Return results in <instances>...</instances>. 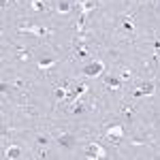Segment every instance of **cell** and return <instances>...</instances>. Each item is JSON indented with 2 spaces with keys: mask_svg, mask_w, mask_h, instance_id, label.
I'll use <instances>...</instances> for the list:
<instances>
[{
  "mask_svg": "<svg viewBox=\"0 0 160 160\" xmlns=\"http://www.w3.org/2000/svg\"><path fill=\"white\" fill-rule=\"evenodd\" d=\"M102 71H105V62L94 60V62H90V64H86V66L81 68V75H83V77H98Z\"/></svg>",
  "mask_w": 160,
  "mask_h": 160,
  "instance_id": "obj_1",
  "label": "cell"
},
{
  "mask_svg": "<svg viewBox=\"0 0 160 160\" xmlns=\"http://www.w3.org/2000/svg\"><path fill=\"white\" fill-rule=\"evenodd\" d=\"M105 135H107L109 141L120 143L124 137H126V132H124V126H122V124H115V126H109V128H107V132H105Z\"/></svg>",
  "mask_w": 160,
  "mask_h": 160,
  "instance_id": "obj_2",
  "label": "cell"
},
{
  "mask_svg": "<svg viewBox=\"0 0 160 160\" xmlns=\"http://www.w3.org/2000/svg\"><path fill=\"white\" fill-rule=\"evenodd\" d=\"M86 156H88V158H92V160H98V158H105V156H107V152L100 148L98 143H90L88 149H86Z\"/></svg>",
  "mask_w": 160,
  "mask_h": 160,
  "instance_id": "obj_3",
  "label": "cell"
},
{
  "mask_svg": "<svg viewBox=\"0 0 160 160\" xmlns=\"http://www.w3.org/2000/svg\"><path fill=\"white\" fill-rule=\"evenodd\" d=\"M154 92H156V83L154 81H145V83H141V86L137 88L132 94L135 96H152Z\"/></svg>",
  "mask_w": 160,
  "mask_h": 160,
  "instance_id": "obj_4",
  "label": "cell"
},
{
  "mask_svg": "<svg viewBox=\"0 0 160 160\" xmlns=\"http://www.w3.org/2000/svg\"><path fill=\"white\" fill-rule=\"evenodd\" d=\"M19 32H30V34H34V37H43V34H47V30H45V28H41V26H34V24L22 26V28H19Z\"/></svg>",
  "mask_w": 160,
  "mask_h": 160,
  "instance_id": "obj_5",
  "label": "cell"
},
{
  "mask_svg": "<svg viewBox=\"0 0 160 160\" xmlns=\"http://www.w3.org/2000/svg\"><path fill=\"white\" fill-rule=\"evenodd\" d=\"M105 86L109 88V90H120L124 86V79L122 77H115V75H109L107 79H105Z\"/></svg>",
  "mask_w": 160,
  "mask_h": 160,
  "instance_id": "obj_6",
  "label": "cell"
},
{
  "mask_svg": "<svg viewBox=\"0 0 160 160\" xmlns=\"http://www.w3.org/2000/svg\"><path fill=\"white\" fill-rule=\"evenodd\" d=\"M2 158H9V160L22 158V148H17V145H11V148H7L4 152H2Z\"/></svg>",
  "mask_w": 160,
  "mask_h": 160,
  "instance_id": "obj_7",
  "label": "cell"
},
{
  "mask_svg": "<svg viewBox=\"0 0 160 160\" xmlns=\"http://www.w3.org/2000/svg\"><path fill=\"white\" fill-rule=\"evenodd\" d=\"M75 58H90V51L83 45V37H79L77 45H75Z\"/></svg>",
  "mask_w": 160,
  "mask_h": 160,
  "instance_id": "obj_8",
  "label": "cell"
},
{
  "mask_svg": "<svg viewBox=\"0 0 160 160\" xmlns=\"http://www.w3.org/2000/svg\"><path fill=\"white\" fill-rule=\"evenodd\" d=\"M58 143H60L62 148H73L75 145V137L73 135H68V132H60V135H58Z\"/></svg>",
  "mask_w": 160,
  "mask_h": 160,
  "instance_id": "obj_9",
  "label": "cell"
},
{
  "mask_svg": "<svg viewBox=\"0 0 160 160\" xmlns=\"http://www.w3.org/2000/svg\"><path fill=\"white\" fill-rule=\"evenodd\" d=\"M53 94H56V98L58 100H66L68 98V86H60V83H56V88H53Z\"/></svg>",
  "mask_w": 160,
  "mask_h": 160,
  "instance_id": "obj_10",
  "label": "cell"
},
{
  "mask_svg": "<svg viewBox=\"0 0 160 160\" xmlns=\"http://www.w3.org/2000/svg\"><path fill=\"white\" fill-rule=\"evenodd\" d=\"M122 26H124V30H126L128 34H132V32H135V22H132V15H124Z\"/></svg>",
  "mask_w": 160,
  "mask_h": 160,
  "instance_id": "obj_11",
  "label": "cell"
},
{
  "mask_svg": "<svg viewBox=\"0 0 160 160\" xmlns=\"http://www.w3.org/2000/svg\"><path fill=\"white\" fill-rule=\"evenodd\" d=\"M79 7H81V15L88 17V13L94 11V2L92 0H79Z\"/></svg>",
  "mask_w": 160,
  "mask_h": 160,
  "instance_id": "obj_12",
  "label": "cell"
},
{
  "mask_svg": "<svg viewBox=\"0 0 160 160\" xmlns=\"http://www.w3.org/2000/svg\"><path fill=\"white\" fill-rule=\"evenodd\" d=\"M58 13H62V15H68L71 13V2H66V0H58Z\"/></svg>",
  "mask_w": 160,
  "mask_h": 160,
  "instance_id": "obj_13",
  "label": "cell"
},
{
  "mask_svg": "<svg viewBox=\"0 0 160 160\" xmlns=\"http://www.w3.org/2000/svg\"><path fill=\"white\" fill-rule=\"evenodd\" d=\"M56 58H45V60L38 62V68H43V71H47V68H51V66H56Z\"/></svg>",
  "mask_w": 160,
  "mask_h": 160,
  "instance_id": "obj_14",
  "label": "cell"
},
{
  "mask_svg": "<svg viewBox=\"0 0 160 160\" xmlns=\"http://www.w3.org/2000/svg\"><path fill=\"white\" fill-rule=\"evenodd\" d=\"M30 4H32V11H37V13L45 11V2H43V0H32Z\"/></svg>",
  "mask_w": 160,
  "mask_h": 160,
  "instance_id": "obj_15",
  "label": "cell"
},
{
  "mask_svg": "<svg viewBox=\"0 0 160 160\" xmlns=\"http://www.w3.org/2000/svg\"><path fill=\"white\" fill-rule=\"evenodd\" d=\"M122 115L126 118V120H132V107H130V105H124L122 107Z\"/></svg>",
  "mask_w": 160,
  "mask_h": 160,
  "instance_id": "obj_16",
  "label": "cell"
},
{
  "mask_svg": "<svg viewBox=\"0 0 160 160\" xmlns=\"http://www.w3.org/2000/svg\"><path fill=\"white\" fill-rule=\"evenodd\" d=\"M49 141H51L49 135H38V137H37V143H38V145H47Z\"/></svg>",
  "mask_w": 160,
  "mask_h": 160,
  "instance_id": "obj_17",
  "label": "cell"
},
{
  "mask_svg": "<svg viewBox=\"0 0 160 160\" xmlns=\"http://www.w3.org/2000/svg\"><path fill=\"white\" fill-rule=\"evenodd\" d=\"M120 77H122L124 81H128V79L132 77V73H130V68H128V66H124L122 71H120Z\"/></svg>",
  "mask_w": 160,
  "mask_h": 160,
  "instance_id": "obj_18",
  "label": "cell"
},
{
  "mask_svg": "<svg viewBox=\"0 0 160 160\" xmlns=\"http://www.w3.org/2000/svg\"><path fill=\"white\" fill-rule=\"evenodd\" d=\"M154 56H156V60H160V38L154 41Z\"/></svg>",
  "mask_w": 160,
  "mask_h": 160,
  "instance_id": "obj_19",
  "label": "cell"
},
{
  "mask_svg": "<svg viewBox=\"0 0 160 160\" xmlns=\"http://www.w3.org/2000/svg\"><path fill=\"white\" fill-rule=\"evenodd\" d=\"M17 58H19V60H28L30 56H28V51H26V49H17Z\"/></svg>",
  "mask_w": 160,
  "mask_h": 160,
  "instance_id": "obj_20",
  "label": "cell"
},
{
  "mask_svg": "<svg viewBox=\"0 0 160 160\" xmlns=\"http://www.w3.org/2000/svg\"><path fill=\"white\" fill-rule=\"evenodd\" d=\"M15 86H17V88H26V81H22V79H17V81H15Z\"/></svg>",
  "mask_w": 160,
  "mask_h": 160,
  "instance_id": "obj_21",
  "label": "cell"
},
{
  "mask_svg": "<svg viewBox=\"0 0 160 160\" xmlns=\"http://www.w3.org/2000/svg\"><path fill=\"white\" fill-rule=\"evenodd\" d=\"M7 4H9V0H2V7H7Z\"/></svg>",
  "mask_w": 160,
  "mask_h": 160,
  "instance_id": "obj_22",
  "label": "cell"
}]
</instances>
